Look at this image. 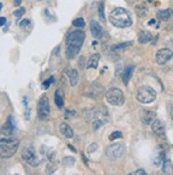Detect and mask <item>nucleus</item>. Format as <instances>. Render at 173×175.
Instances as JSON below:
<instances>
[{
    "label": "nucleus",
    "mask_w": 173,
    "mask_h": 175,
    "mask_svg": "<svg viewBox=\"0 0 173 175\" xmlns=\"http://www.w3.org/2000/svg\"><path fill=\"white\" fill-rule=\"evenodd\" d=\"M85 33L80 30L71 31L67 35V49H66V57L68 59H72L78 55L85 40Z\"/></svg>",
    "instance_id": "f257e3e1"
},
{
    "label": "nucleus",
    "mask_w": 173,
    "mask_h": 175,
    "mask_svg": "<svg viewBox=\"0 0 173 175\" xmlns=\"http://www.w3.org/2000/svg\"><path fill=\"white\" fill-rule=\"evenodd\" d=\"M109 21L113 26L121 29L130 27L133 23L130 12L123 7H117V9L113 10L109 14Z\"/></svg>",
    "instance_id": "f03ea898"
},
{
    "label": "nucleus",
    "mask_w": 173,
    "mask_h": 175,
    "mask_svg": "<svg viewBox=\"0 0 173 175\" xmlns=\"http://www.w3.org/2000/svg\"><path fill=\"white\" fill-rule=\"evenodd\" d=\"M19 148V140L12 138H1L0 139V158L9 159L15 155Z\"/></svg>",
    "instance_id": "7ed1b4c3"
},
{
    "label": "nucleus",
    "mask_w": 173,
    "mask_h": 175,
    "mask_svg": "<svg viewBox=\"0 0 173 175\" xmlns=\"http://www.w3.org/2000/svg\"><path fill=\"white\" fill-rule=\"evenodd\" d=\"M136 98H137V100L139 101L140 103H143V104L152 103V102L155 101V99H156V91L152 87H150V86L143 85L138 88Z\"/></svg>",
    "instance_id": "20e7f679"
},
{
    "label": "nucleus",
    "mask_w": 173,
    "mask_h": 175,
    "mask_svg": "<svg viewBox=\"0 0 173 175\" xmlns=\"http://www.w3.org/2000/svg\"><path fill=\"white\" fill-rule=\"evenodd\" d=\"M105 98L106 101L108 102L109 104L114 106H121L123 103H124V96H123V92L121 89L119 88H111L106 91L105 93Z\"/></svg>",
    "instance_id": "39448f33"
},
{
    "label": "nucleus",
    "mask_w": 173,
    "mask_h": 175,
    "mask_svg": "<svg viewBox=\"0 0 173 175\" xmlns=\"http://www.w3.org/2000/svg\"><path fill=\"white\" fill-rule=\"evenodd\" d=\"M50 115V104L47 95H43L39 98L37 104V116L41 120H46Z\"/></svg>",
    "instance_id": "423d86ee"
},
{
    "label": "nucleus",
    "mask_w": 173,
    "mask_h": 175,
    "mask_svg": "<svg viewBox=\"0 0 173 175\" xmlns=\"http://www.w3.org/2000/svg\"><path fill=\"white\" fill-rule=\"evenodd\" d=\"M125 150H127V148L123 143H114V144L107 147L106 155L112 160H116V159L121 158L124 155Z\"/></svg>",
    "instance_id": "0eeeda50"
},
{
    "label": "nucleus",
    "mask_w": 173,
    "mask_h": 175,
    "mask_svg": "<svg viewBox=\"0 0 173 175\" xmlns=\"http://www.w3.org/2000/svg\"><path fill=\"white\" fill-rule=\"evenodd\" d=\"M22 157L26 163H27L28 164H30V166H32V167H37L38 163H39V161H38L37 157H36L33 148L23 149L22 152Z\"/></svg>",
    "instance_id": "6e6552de"
},
{
    "label": "nucleus",
    "mask_w": 173,
    "mask_h": 175,
    "mask_svg": "<svg viewBox=\"0 0 173 175\" xmlns=\"http://www.w3.org/2000/svg\"><path fill=\"white\" fill-rule=\"evenodd\" d=\"M172 56H173V52L170 50L169 48H162L161 50L157 51L155 59H156V62L158 63L159 65H164V64H166L167 62H169Z\"/></svg>",
    "instance_id": "1a4fd4ad"
},
{
    "label": "nucleus",
    "mask_w": 173,
    "mask_h": 175,
    "mask_svg": "<svg viewBox=\"0 0 173 175\" xmlns=\"http://www.w3.org/2000/svg\"><path fill=\"white\" fill-rule=\"evenodd\" d=\"M15 130V122L13 120V116H9V118L6 121V123L1 127V134H3L6 137H10L13 135Z\"/></svg>",
    "instance_id": "9d476101"
},
{
    "label": "nucleus",
    "mask_w": 173,
    "mask_h": 175,
    "mask_svg": "<svg viewBox=\"0 0 173 175\" xmlns=\"http://www.w3.org/2000/svg\"><path fill=\"white\" fill-rule=\"evenodd\" d=\"M151 126H152V130H153L157 136H159V137H165V125L161 120H158V119L154 120L151 123Z\"/></svg>",
    "instance_id": "9b49d317"
},
{
    "label": "nucleus",
    "mask_w": 173,
    "mask_h": 175,
    "mask_svg": "<svg viewBox=\"0 0 173 175\" xmlns=\"http://www.w3.org/2000/svg\"><path fill=\"white\" fill-rule=\"evenodd\" d=\"M155 117H156V114L154 113V111L145 109V111H142V113H141L140 119H141V121H142V123L150 125L152 122L155 120Z\"/></svg>",
    "instance_id": "f8f14e48"
},
{
    "label": "nucleus",
    "mask_w": 173,
    "mask_h": 175,
    "mask_svg": "<svg viewBox=\"0 0 173 175\" xmlns=\"http://www.w3.org/2000/svg\"><path fill=\"white\" fill-rule=\"evenodd\" d=\"M90 31L91 34L95 38H101L104 34L103 28L101 27L97 21H91L90 22Z\"/></svg>",
    "instance_id": "ddd939ff"
},
{
    "label": "nucleus",
    "mask_w": 173,
    "mask_h": 175,
    "mask_svg": "<svg viewBox=\"0 0 173 175\" xmlns=\"http://www.w3.org/2000/svg\"><path fill=\"white\" fill-rule=\"evenodd\" d=\"M60 130H61V133L63 134V136H65L66 138H73V130L71 129V126L70 125H68L67 123H62L60 125Z\"/></svg>",
    "instance_id": "4468645a"
},
{
    "label": "nucleus",
    "mask_w": 173,
    "mask_h": 175,
    "mask_svg": "<svg viewBox=\"0 0 173 175\" xmlns=\"http://www.w3.org/2000/svg\"><path fill=\"white\" fill-rule=\"evenodd\" d=\"M134 70H135V67L134 66H127L124 69V71H123V74H122V80H123V83H124L125 85L128 84V81L131 80V78H132L133 73H134Z\"/></svg>",
    "instance_id": "2eb2a0df"
},
{
    "label": "nucleus",
    "mask_w": 173,
    "mask_h": 175,
    "mask_svg": "<svg viewBox=\"0 0 173 175\" xmlns=\"http://www.w3.org/2000/svg\"><path fill=\"white\" fill-rule=\"evenodd\" d=\"M100 54L99 53H95L93 54L89 59H88V62H87V68H94V69H96L97 67H98L99 65V61H100Z\"/></svg>",
    "instance_id": "dca6fc26"
},
{
    "label": "nucleus",
    "mask_w": 173,
    "mask_h": 175,
    "mask_svg": "<svg viewBox=\"0 0 173 175\" xmlns=\"http://www.w3.org/2000/svg\"><path fill=\"white\" fill-rule=\"evenodd\" d=\"M68 77H69V81L71 86H77L79 82V72L77 69H70L67 72Z\"/></svg>",
    "instance_id": "f3484780"
},
{
    "label": "nucleus",
    "mask_w": 173,
    "mask_h": 175,
    "mask_svg": "<svg viewBox=\"0 0 173 175\" xmlns=\"http://www.w3.org/2000/svg\"><path fill=\"white\" fill-rule=\"evenodd\" d=\"M173 11L171 9H167V10H162V11H158L157 13V16L159 17V19L164 20V21H167L170 17L172 16Z\"/></svg>",
    "instance_id": "a211bd4d"
},
{
    "label": "nucleus",
    "mask_w": 173,
    "mask_h": 175,
    "mask_svg": "<svg viewBox=\"0 0 173 175\" xmlns=\"http://www.w3.org/2000/svg\"><path fill=\"white\" fill-rule=\"evenodd\" d=\"M138 40H139L140 44H147L152 40V35L150 32H148V31H141Z\"/></svg>",
    "instance_id": "6ab92c4d"
},
{
    "label": "nucleus",
    "mask_w": 173,
    "mask_h": 175,
    "mask_svg": "<svg viewBox=\"0 0 173 175\" xmlns=\"http://www.w3.org/2000/svg\"><path fill=\"white\" fill-rule=\"evenodd\" d=\"M172 171H173V166H172L171 160L165 159L164 163H162V172L167 174H170V173H172Z\"/></svg>",
    "instance_id": "aec40b11"
},
{
    "label": "nucleus",
    "mask_w": 173,
    "mask_h": 175,
    "mask_svg": "<svg viewBox=\"0 0 173 175\" xmlns=\"http://www.w3.org/2000/svg\"><path fill=\"white\" fill-rule=\"evenodd\" d=\"M54 102H55L56 106L59 108L64 107V99H63V97L61 96V93H60L59 90H56L55 93H54Z\"/></svg>",
    "instance_id": "412c9836"
},
{
    "label": "nucleus",
    "mask_w": 173,
    "mask_h": 175,
    "mask_svg": "<svg viewBox=\"0 0 173 175\" xmlns=\"http://www.w3.org/2000/svg\"><path fill=\"white\" fill-rule=\"evenodd\" d=\"M132 41H128V43H123V44H118V45H114L112 47L113 51H118V50H123V49H127L128 46H132Z\"/></svg>",
    "instance_id": "4be33fe9"
},
{
    "label": "nucleus",
    "mask_w": 173,
    "mask_h": 175,
    "mask_svg": "<svg viewBox=\"0 0 173 175\" xmlns=\"http://www.w3.org/2000/svg\"><path fill=\"white\" fill-rule=\"evenodd\" d=\"M98 15H99V18L101 19L102 22L105 21V12H104V3H103V2H101V3L99 4Z\"/></svg>",
    "instance_id": "5701e85b"
},
{
    "label": "nucleus",
    "mask_w": 173,
    "mask_h": 175,
    "mask_svg": "<svg viewBox=\"0 0 173 175\" xmlns=\"http://www.w3.org/2000/svg\"><path fill=\"white\" fill-rule=\"evenodd\" d=\"M72 25L77 28H83L84 26H85V21H84L83 18H77V19L73 20Z\"/></svg>",
    "instance_id": "b1692460"
},
{
    "label": "nucleus",
    "mask_w": 173,
    "mask_h": 175,
    "mask_svg": "<svg viewBox=\"0 0 173 175\" xmlns=\"http://www.w3.org/2000/svg\"><path fill=\"white\" fill-rule=\"evenodd\" d=\"M122 137V133L121 132H114V133H112L111 136H109V140L111 141H114L115 139H117V138H121Z\"/></svg>",
    "instance_id": "393cba45"
},
{
    "label": "nucleus",
    "mask_w": 173,
    "mask_h": 175,
    "mask_svg": "<svg viewBox=\"0 0 173 175\" xmlns=\"http://www.w3.org/2000/svg\"><path fill=\"white\" fill-rule=\"evenodd\" d=\"M73 116H77V111H71V109H66V111H65L64 114V117L65 118H71Z\"/></svg>",
    "instance_id": "a878e982"
},
{
    "label": "nucleus",
    "mask_w": 173,
    "mask_h": 175,
    "mask_svg": "<svg viewBox=\"0 0 173 175\" xmlns=\"http://www.w3.org/2000/svg\"><path fill=\"white\" fill-rule=\"evenodd\" d=\"M25 13H26V9L19 7V9L16 10V11H14V15H15V17L19 18V17H22V15H25Z\"/></svg>",
    "instance_id": "bb28decb"
},
{
    "label": "nucleus",
    "mask_w": 173,
    "mask_h": 175,
    "mask_svg": "<svg viewBox=\"0 0 173 175\" xmlns=\"http://www.w3.org/2000/svg\"><path fill=\"white\" fill-rule=\"evenodd\" d=\"M63 163H64V164H66V166H72V164L75 163V160H74V158H72V157H65Z\"/></svg>",
    "instance_id": "cd10ccee"
},
{
    "label": "nucleus",
    "mask_w": 173,
    "mask_h": 175,
    "mask_svg": "<svg viewBox=\"0 0 173 175\" xmlns=\"http://www.w3.org/2000/svg\"><path fill=\"white\" fill-rule=\"evenodd\" d=\"M164 153H161V154H159L158 156L155 158V160H154V163H155V166H159V164L161 163V161L164 160Z\"/></svg>",
    "instance_id": "c85d7f7f"
},
{
    "label": "nucleus",
    "mask_w": 173,
    "mask_h": 175,
    "mask_svg": "<svg viewBox=\"0 0 173 175\" xmlns=\"http://www.w3.org/2000/svg\"><path fill=\"white\" fill-rule=\"evenodd\" d=\"M53 82H54V79H53V77H51L49 80H47V81H45V82H44V84H43L44 88H45V89H48V88L50 87V85H51Z\"/></svg>",
    "instance_id": "c756f323"
},
{
    "label": "nucleus",
    "mask_w": 173,
    "mask_h": 175,
    "mask_svg": "<svg viewBox=\"0 0 173 175\" xmlns=\"http://www.w3.org/2000/svg\"><path fill=\"white\" fill-rule=\"evenodd\" d=\"M97 149H98V144H97L96 142H94V143H91L89 147H88L87 152L88 153H94L95 151H97Z\"/></svg>",
    "instance_id": "7c9ffc66"
},
{
    "label": "nucleus",
    "mask_w": 173,
    "mask_h": 175,
    "mask_svg": "<svg viewBox=\"0 0 173 175\" xmlns=\"http://www.w3.org/2000/svg\"><path fill=\"white\" fill-rule=\"evenodd\" d=\"M29 25H30V20H29V19H23L22 21L19 23V27L23 29V28L28 27Z\"/></svg>",
    "instance_id": "2f4dec72"
},
{
    "label": "nucleus",
    "mask_w": 173,
    "mask_h": 175,
    "mask_svg": "<svg viewBox=\"0 0 173 175\" xmlns=\"http://www.w3.org/2000/svg\"><path fill=\"white\" fill-rule=\"evenodd\" d=\"M131 174H133V175H146V171L145 170H142V169H139V170H136V171L134 172H132Z\"/></svg>",
    "instance_id": "473e14b6"
},
{
    "label": "nucleus",
    "mask_w": 173,
    "mask_h": 175,
    "mask_svg": "<svg viewBox=\"0 0 173 175\" xmlns=\"http://www.w3.org/2000/svg\"><path fill=\"white\" fill-rule=\"evenodd\" d=\"M7 23V18L6 17H0V27H3Z\"/></svg>",
    "instance_id": "72a5a7b5"
},
{
    "label": "nucleus",
    "mask_w": 173,
    "mask_h": 175,
    "mask_svg": "<svg viewBox=\"0 0 173 175\" xmlns=\"http://www.w3.org/2000/svg\"><path fill=\"white\" fill-rule=\"evenodd\" d=\"M22 0H14V4L16 7H19L20 4H22Z\"/></svg>",
    "instance_id": "f704fd0d"
},
{
    "label": "nucleus",
    "mask_w": 173,
    "mask_h": 175,
    "mask_svg": "<svg viewBox=\"0 0 173 175\" xmlns=\"http://www.w3.org/2000/svg\"><path fill=\"white\" fill-rule=\"evenodd\" d=\"M170 115H171V119L173 120V104L170 106Z\"/></svg>",
    "instance_id": "c9c22d12"
},
{
    "label": "nucleus",
    "mask_w": 173,
    "mask_h": 175,
    "mask_svg": "<svg viewBox=\"0 0 173 175\" xmlns=\"http://www.w3.org/2000/svg\"><path fill=\"white\" fill-rule=\"evenodd\" d=\"M154 22H155V20H154V19H152L151 21H149V25H153Z\"/></svg>",
    "instance_id": "e433bc0d"
},
{
    "label": "nucleus",
    "mask_w": 173,
    "mask_h": 175,
    "mask_svg": "<svg viewBox=\"0 0 173 175\" xmlns=\"http://www.w3.org/2000/svg\"><path fill=\"white\" fill-rule=\"evenodd\" d=\"M69 149H71V150L73 151V152H75V149H74V148H72L71 145H69Z\"/></svg>",
    "instance_id": "4c0bfd02"
},
{
    "label": "nucleus",
    "mask_w": 173,
    "mask_h": 175,
    "mask_svg": "<svg viewBox=\"0 0 173 175\" xmlns=\"http://www.w3.org/2000/svg\"><path fill=\"white\" fill-rule=\"evenodd\" d=\"M2 7H3V4H2L1 2H0V11H1V10H2Z\"/></svg>",
    "instance_id": "58836bf2"
}]
</instances>
